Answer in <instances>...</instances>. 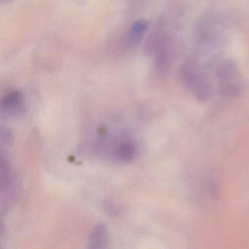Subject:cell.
<instances>
[{
	"label": "cell",
	"instance_id": "obj_1",
	"mask_svg": "<svg viewBox=\"0 0 249 249\" xmlns=\"http://www.w3.org/2000/svg\"><path fill=\"white\" fill-rule=\"evenodd\" d=\"M2 108L6 113L18 114L23 110L22 94L18 91L8 92L2 99Z\"/></svg>",
	"mask_w": 249,
	"mask_h": 249
},
{
	"label": "cell",
	"instance_id": "obj_2",
	"mask_svg": "<svg viewBox=\"0 0 249 249\" xmlns=\"http://www.w3.org/2000/svg\"><path fill=\"white\" fill-rule=\"evenodd\" d=\"M216 73L218 78L224 84H231L230 81H233L238 75V67L232 59H226L218 65Z\"/></svg>",
	"mask_w": 249,
	"mask_h": 249
},
{
	"label": "cell",
	"instance_id": "obj_3",
	"mask_svg": "<svg viewBox=\"0 0 249 249\" xmlns=\"http://www.w3.org/2000/svg\"><path fill=\"white\" fill-rule=\"evenodd\" d=\"M148 22L145 20H138L132 23L128 32V42L132 44L138 43L148 29Z\"/></svg>",
	"mask_w": 249,
	"mask_h": 249
},
{
	"label": "cell",
	"instance_id": "obj_4",
	"mask_svg": "<svg viewBox=\"0 0 249 249\" xmlns=\"http://www.w3.org/2000/svg\"><path fill=\"white\" fill-rule=\"evenodd\" d=\"M136 145L132 141L122 142L116 150V156L119 160L129 161L136 155Z\"/></svg>",
	"mask_w": 249,
	"mask_h": 249
},
{
	"label": "cell",
	"instance_id": "obj_5",
	"mask_svg": "<svg viewBox=\"0 0 249 249\" xmlns=\"http://www.w3.org/2000/svg\"><path fill=\"white\" fill-rule=\"evenodd\" d=\"M106 231L103 226H98L94 229L92 234L90 236V242L94 248L103 247L106 241Z\"/></svg>",
	"mask_w": 249,
	"mask_h": 249
}]
</instances>
